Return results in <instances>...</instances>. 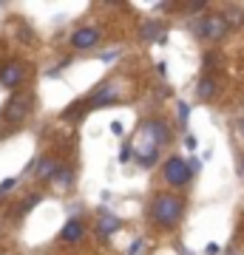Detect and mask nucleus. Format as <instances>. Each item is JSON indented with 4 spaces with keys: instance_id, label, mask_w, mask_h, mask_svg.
Listing matches in <instances>:
<instances>
[{
    "instance_id": "nucleus-3",
    "label": "nucleus",
    "mask_w": 244,
    "mask_h": 255,
    "mask_svg": "<svg viewBox=\"0 0 244 255\" xmlns=\"http://www.w3.org/2000/svg\"><path fill=\"white\" fill-rule=\"evenodd\" d=\"M34 108V94L31 91H14L9 97V102L3 105V114H0V125H9V128H17L23 119L31 114Z\"/></svg>"
},
{
    "instance_id": "nucleus-7",
    "label": "nucleus",
    "mask_w": 244,
    "mask_h": 255,
    "mask_svg": "<svg viewBox=\"0 0 244 255\" xmlns=\"http://www.w3.org/2000/svg\"><path fill=\"white\" fill-rule=\"evenodd\" d=\"M23 80H26V63H20V60L3 63V68H0V88H14L17 91V85Z\"/></svg>"
},
{
    "instance_id": "nucleus-1",
    "label": "nucleus",
    "mask_w": 244,
    "mask_h": 255,
    "mask_svg": "<svg viewBox=\"0 0 244 255\" xmlns=\"http://www.w3.org/2000/svg\"><path fill=\"white\" fill-rule=\"evenodd\" d=\"M165 142H171V125L159 117H151L142 122L139 139H136V145H131V150L142 167H154L159 162V150H162Z\"/></svg>"
},
{
    "instance_id": "nucleus-18",
    "label": "nucleus",
    "mask_w": 244,
    "mask_h": 255,
    "mask_svg": "<svg viewBox=\"0 0 244 255\" xmlns=\"http://www.w3.org/2000/svg\"><path fill=\"white\" fill-rule=\"evenodd\" d=\"M14 187H17V179H6V182H0V196L9 193V190H14Z\"/></svg>"
},
{
    "instance_id": "nucleus-22",
    "label": "nucleus",
    "mask_w": 244,
    "mask_h": 255,
    "mask_svg": "<svg viewBox=\"0 0 244 255\" xmlns=\"http://www.w3.org/2000/svg\"><path fill=\"white\" fill-rule=\"evenodd\" d=\"M219 253H222V247H219L216 241H210V244L205 247V255H219Z\"/></svg>"
},
{
    "instance_id": "nucleus-8",
    "label": "nucleus",
    "mask_w": 244,
    "mask_h": 255,
    "mask_svg": "<svg viewBox=\"0 0 244 255\" xmlns=\"http://www.w3.org/2000/svg\"><path fill=\"white\" fill-rule=\"evenodd\" d=\"M97 43H100V31L91 28V26L77 28V31L71 34V46L77 48V51H88V48H94Z\"/></svg>"
},
{
    "instance_id": "nucleus-4",
    "label": "nucleus",
    "mask_w": 244,
    "mask_h": 255,
    "mask_svg": "<svg viewBox=\"0 0 244 255\" xmlns=\"http://www.w3.org/2000/svg\"><path fill=\"white\" fill-rule=\"evenodd\" d=\"M190 31H193V34L199 37V40H205V43H219V40H225V37H227L230 26H227L225 14L213 11V14H205V17L193 20Z\"/></svg>"
},
{
    "instance_id": "nucleus-16",
    "label": "nucleus",
    "mask_w": 244,
    "mask_h": 255,
    "mask_svg": "<svg viewBox=\"0 0 244 255\" xmlns=\"http://www.w3.org/2000/svg\"><path fill=\"white\" fill-rule=\"evenodd\" d=\"M40 201H43V196H40V193H31V196H26V199H23V204H20V210H17V216L23 219V216H26V213H31V210H34Z\"/></svg>"
},
{
    "instance_id": "nucleus-21",
    "label": "nucleus",
    "mask_w": 244,
    "mask_h": 255,
    "mask_svg": "<svg viewBox=\"0 0 244 255\" xmlns=\"http://www.w3.org/2000/svg\"><path fill=\"white\" fill-rule=\"evenodd\" d=\"M139 253H142V238H136L134 244L128 247V255H139Z\"/></svg>"
},
{
    "instance_id": "nucleus-15",
    "label": "nucleus",
    "mask_w": 244,
    "mask_h": 255,
    "mask_svg": "<svg viewBox=\"0 0 244 255\" xmlns=\"http://www.w3.org/2000/svg\"><path fill=\"white\" fill-rule=\"evenodd\" d=\"M85 114H88V108H85V100H77V102H71V105L65 108L63 119H68V122H74V119H82Z\"/></svg>"
},
{
    "instance_id": "nucleus-12",
    "label": "nucleus",
    "mask_w": 244,
    "mask_h": 255,
    "mask_svg": "<svg viewBox=\"0 0 244 255\" xmlns=\"http://www.w3.org/2000/svg\"><path fill=\"white\" fill-rule=\"evenodd\" d=\"M119 227H122V221H119L117 216H111V213H105V210H102L100 219H97V236H100V238H111Z\"/></svg>"
},
{
    "instance_id": "nucleus-6",
    "label": "nucleus",
    "mask_w": 244,
    "mask_h": 255,
    "mask_svg": "<svg viewBox=\"0 0 244 255\" xmlns=\"http://www.w3.org/2000/svg\"><path fill=\"white\" fill-rule=\"evenodd\" d=\"M119 97H122V91L117 88V82H102L100 88H94V91L85 97V108H88V111L105 108V105L119 102Z\"/></svg>"
},
{
    "instance_id": "nucleus-14",
    "label": "nucleus",
    "mask_w": 244,
    "mask_h": 255,
    "mask_svg": "<svg viewBox=\"0 0 244 255\" xmlns=\"http://www.w3.org/2000/svg\"><path fill=\"white\" fill-rule=\"evenodd\" d=\"M51 184H54L57 190H68V187L74 184V167L71 164H60L57 173H54V179H51Z\"/></svg>"
},
{
    "instance_id": "nucleus-25",
    "label": "nucleus",
    "mask_w": 244,
    "mask_h": 255,
    "mask_svg": "<svg viewBox=\"0 0 244 255\" xmlns=\"http://www.w3.org/2000/svg\"><path fill=\"white\" fill-rule=\"evenodd\" d=\"M242 173H244V159H242Z\"/></svg>"
},
{
    "instance_id": "nucleus-19",
    "label": "nucleus",
    "mask_w": 244,
    "mask_h": 255,
    "mask_svg": "<svg viewBox=\"0 0 244 255\" xmlns=\"http://www.w3.org/2000/svg\"><path fill=\"white\" fill-rule=\"evenodd\" d=\"M128 159H134V150H131V142H128V145H122V150H119V162H128Z\"/></svg>"
},
{
    "instance_id": "nucleus-11",
    "label": "nucleus",
    "mask_w": 244,
    "mask_h": 255,
    "mask_svg": "<svg viewBox=\"0 0 244 255\" xmlns=\"http://www.w3.org/2000/svg\"><path fill=\"white\" fill-rule=\"evenodd\" d=\"M139 34H142L145 43H159V46H165V40H168V37H165V23L162 20H151V23H145Z\"/></svg>"
},
{
    "instance_id": "nucleus-26",
    "label": "nucleus",
    "mask_w": 244,
    "mask_h": 255,
    "mask_svg": "<svg viewBox=\"0 0 244 255\" xmlns=\"http://www.w3.org/2000/svg\"><path fill=\"white\" fill-rule=\"evenodd\" d=\"M242 128H244V119H242Z\"/></svg>"
},
{
    "instance_id": "nucleus-13",
    "label": "nucleus",
    "mask_w": 244,
    "mask_h": 255,
    "mask_svg": "<svg viewBox=\"0 0 244 255\" xmlns=\"http://www.w3.org/2000/svg\"><path fill=\"white\" fill-rule=\"evenodd\" d=\"M216 94H219L216 77H210V74H202V77H199V85H196V97H199L202 102H208V100H213Z\"/></svg>"
},
{
    "instance_id": "nucleus-24",
    "label": "nucleus",
    "mask_w": 244,
    "mask_h": 255,
    "mask_svg": "<svg viewBox=\"0 0 244 255\" xmlns=\"http://www.w3.org/2000/svg\"><path fill=\"white\" fill-rule=\"evenodd\" d=\"M111 130H114L117 136H122V122H117V119H114V122H111Z\"/></svg>"
},
{
    "instance_id": "nucleus-5",
    "label": "nucleus",
    "mask_w": 244,
    "mask_h": 255,
    "mask_svg": "<svg viewBox=\"0 0 244 255\" xmlns=\"http://www.w3.org/2000/svg\"><path fill=\"white\" fill-rule=\"evenodd\" d=\"M162 176H165V182L171 184V187H185L193 173H190L188 162H185L182 156H168V162L162 164Z\"/></svg>"
},
{
    "instance_id": "nucleus-23",
    "label": "nucleus",
    "mask_w": 244,
    "mask_h": 255,
    "mask_svg": "<svg viewBox=\"0 0 244 255\" xmlns=\"http://www.w3.org/2000/svg\"><path fill=\"white\" fill-rule=\"evenodd\" d=\"M185 147H190V150H196V136H185Z\"/></svg>"
},
{
    "instance_id": "nucleus-10",
    "label": "nucleus",
    "mask_w": 244,
    "mask_h": 255,
    "mask_svg": "<svg viewBox=\"0 0 244 255\" xmlns=\"http://www.w3.org/2000/svg\"><path fill=\"white\" fill-rule=\"evenodd\" d=\"M82 236H85V224L80 219H68L63 233H60V241L63 244H77V241H82Z\"/></svg>"
},
{
    "instance_id": "nucleus-2",
    "label": "nucleus",
    "mask_w": 244,
    "mask_h": 255,
    "mask_svg": "<svg viewBox=\"0 0 244 255\" xmlns=\"http://www.w3.org/2000/svg\"><path fill=\"white\" fill-rule=\"evenodd\" d=\"M185 216V199L182 196H173V193H159L154 201H151V221L156 227H176L179 219Z\"/></svg>"
},
{
    "instance_id": "nucleus-9",
    "label": "nucleus",
    "mask_w": 244,
    "mask_h": 255,
    "mask_svg": "<svg viewBox=\"0 0 244 255\" xmlns=\"http://www.w3.org/2000/svg\"><path fill=\"white\" fill-rule=\"evenodd\" d=\"M60 164H63V162H60V159H54V156H43V159H37V164H34L37 182H51Z\"/></svg>"
},
{
    "instance_id": "nucleus-17",
    "label": "nucleus",
    "mask_w": 244,
    "mask_h": 255,
    "mask_svg": "<svg viewBox=\"0 0 244 255\" xmlns=\"http://www.w3.org/2000/svg\"><path fill=\"white\" fill-rule=\"evenodd\" d=\"M225 20H227V26H242L244 23V11L239 9V6H227Z\"/></svg>"
},
{
    "instance_id": "nucleus-20",
    "label": "nucleus",
    "mask_w": 244,
    "mask_h": 255,
    "mask_svg": "<svg viewBox=\"0 0 244 255\" xmlns=\"http://www.w3.org/2000/svg\"><path fill=\"white\" fill-rule=\"evenodd\" d=\"M176 111H179V122L182 125H185V122H188V102H179V105H176Z\"/></svg>"
}]
</instances>
